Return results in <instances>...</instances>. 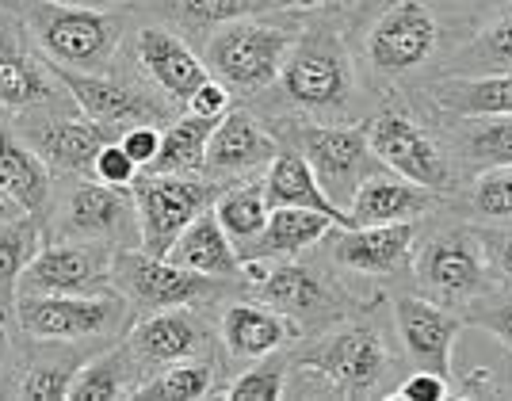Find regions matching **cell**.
<instances>
[{"label": "cell", "instance_id": "d6a6232c", "mask_svg": "<svg viewBox=\"0 0 512 401\" xmlns=\"http://www.w3.org/2000/svg\"><path fill=\"white\" fill-rule=\"evenodd\" d=\"M497 73H512V8L478 23L444 69V77H497Z\"/></svg>", "mask_w": 512, "mask_h": 401}, {"label": "cell", "instance_id": "9f6ffc18", "mask_svg": "<svg viewBox=\"0 0 512 401\" xmlns=\"http://www.w3.org/2000/svg\"><path fill=\"white\" fill-rule=\"evenodd\" d=\"M0 4H4V0H0Z\"/></svg>", "mask_w": 512, "mask_h": 401}, {"label": "cell", "instance_id": "d4e9b609", "mask_svg": "<svg viewBox=\"0 0 512 401\" xmlns=\"http://www.w3.org/2000/svg\"><path fill=\"white\" fill-rule=\"evenodd\" d=\"M134 16L142 20H157L180 31L192 46H203V39L214 27L241 16H276L283 8L268 4V0H134L127 4Z\"/></svg>", "mask_w": 512, "mask_h": 401}, {"label": "cell", "instance_id": "816d5d0a", "mask_svg": "<svg viewBox=\"0 0 512 401\" xmlns=\"http://www.w3.org/2000/svg\"><path fill=\"white\" fill-rule=\"evenodd\" d=\"M96 8H127V4H134V0H92Z\"/></svg>", "mask_w": 512, "mask_h": 401}, {"label": "cell", "instance_id": "9c48e42d", "mask_svg": "<svg viewBox=\"0 0 512 401\" xmlns=\"http://www.w3.org/2000/svg\"><path fill=\"white\" fill-rule=\"evenodd\" d=\"M43 241H107L115 249L142 245L134 191L111 188L92 172L54 180V199L43 214Z\"/></svg>", "mask_w": 512, "mask_h": 401}, {"label": "cell", "instance_id": "8d00e7d4", "mask_svg": "<svg viewBox=\"0 0 512 401\" xmlns=\"http://www.w3.org/2000/svg\"><path fill=\"white\" fill-rule=\"evenodd\" d=\"M222 119H203V115H176L169 127H165V142H161V153L150 169L142 172H157V176H172V172H203V161H207V142H211L214 127Z\"/></svg>", "mask_w": 512, "mask_h": 401}, {"label": "cell", "instance_id": "bcb514c9", "mask_svg": "<svg viewBox=\"0 0 512 401\" xmlns=\"http://www.w3.org/2000/svg\"><path fill=\"white\" fill-rule=\"evenodd\" d=\"M478 237L486 245L490 264L512 283V226H478Z\"/></svg>", "mask_w": 512, "mask_h": 401}, {"label": "cell", "instance_id": "836d02e7", "mask_svg": "<svg viewBox=\"0 0 512 401\" xmlns=\"http://www.w3.org/2000/svg\"><path fill=\"white\" fill-rule=\"evenodd\" d=\"M444 207L474 226H512V165L467 176L463 188L444 199Z\"/></svg>", "mask_w": 512, "mask_h": 401}, {"label": "cell", "instance_id": "b9f144b4", "mask_svg": "<svg viewBox=\"0 0 512 401\" xmlns=\"http://www.w3.org/2000/svg\"><path fill=\"white\" fill-rule=\"evenodd\" d=\"M138 165H134V157H130L127 149L119 146L115 138L111 142H104V149L96 153V161H92V176L96 180H104V184H111V188H130L134 180H138Z\"/></svg>", "mask_w": 512, "mask_h": 401}, {"label": "cell", "instance_id": "ffe728a7", "mask_svg": "<svg viewBox=\"0 0 512 401\" xmlns=\"http://www.w3.org/2000/svg\"><path fill=\"white\" fill-rule=\"evenodd\" d=\"M390 325H394V337L402 344V356L413 367H425L451 379L455 367V340L463 337L467 329V317L451 306H440L432 298L406 291V295L390 298Z\"/></svg>", "mask_w": 512, "mask_h": 401}, {"label": "cell", "instance_id": "11a10c76", "mask_svg": "<svg viewBox=\"0 0 512 401\" xmlns=\"http://www.w3.org/2000/svg\"><path fill=\"white\" fill-rule=\"evenodd\" d=\"M505 398H509V401H512V390H505Z\"/></svg>", "mask_w": 512, "mask_h": 401}, {"label": "cell", "instance_id": "f907efd6", "mask_svg": "<svg viewBox=\"0 0 512 401\" xmlns=\"http://www.w3.org/2000/svg\"><path fill=\"white\" fill-rule=\"evenodd\" d=\"M23 214L27 211H23L20 203H12V199L0 191V222H8V218H23Z\"/></svg>", "mask_w": 512, "mask_h": 401}, {"label": "cell", "instance_id": "1f68e13d", "mask_svg": "<svg viewBox=\"0 0 512 401\" xmlns=\"http://www.w3.org/2000/svg\"><path fill=\"white\" fill-rule=\"evenodd\" d=\"M337 222L321 211H306V207H276L268 214V226L253 241V249L245 256H264V260H291L310 249H318L321 237L333 230ZM241 256V260H245Z\"/></svg>", "mask_w": 512, "mask_h": 401}, {"label": "cell", "instance_id": "7dc6e473", "mask_svg": "<svg viewBox=\"0 0 512 401\" xmlns=\"http://www.w3.org/2000/svg\"><path fill=\"white\" fill-rule=\"evenodd\" d=\"M16 352H20V333H16L12 317L0 314V398H8L12 371H16Z\"/></svg>", "mask_w": 512, "mask_h": 401}, {"label": "cell", "instance_id": "60d3db41", "mask_svg": "<svg viewBox=\"0 0 512 401\" xmlns=\"http://www.w3.org/2000/svg\"><path fill=\"white\" fill-rule=\"evenodd\" d=\"M383 401H451V379L417 367V371L402 375L394 390H386Z\"/></svg>", "mask_w": 512, "mask_h": 401}, {"label": "cell", "instance_id": "603a6c76", "mask_svg": "<svg viewBox=\"0 0 512 401\" xmlns=\"http://www.w3.org/2000/svg\"><path fill=\"white\" fill-rule=\"evenodd\" d=\"M302 340L299 325L260 298H230L218 306V348L222 363H253Z\"/></svg>", "mask_w": 512, "mask_h": 401}, {"label": "cell", "instance_id": "7c38bea8", "mask_svg": "<svg viewBox=\"0 0 512 401\" xmlns=\"http://www.w3.org/2000/svg\"><path fill=\"white\" fill-rule=\"evenodd\" d=\"M130 306L115 287L100 295H16L12 325L31 340L69 344H115L127 337Z\"/></svg>", "mask_w": 512, "mask_h": 401}, {"label": "cell", "instance_id": "52a82bcc", "mask_svg": "<svg viewBox=\"0 0 512 401\" xmlns=\"http://www.w3.org/2000/svg\"><path fill=\"white\" fill-rule=\"evenodd\" d=\"M50 65L104 73L115 65L130 23L123 8H96V4H58V0H4Z\"/></svg>", "mask_w": 512, "mask_h": 401}, {"label": "cell", "instance_id": "2e32d148", "mask_svg": "<svg viewBox=\"0 0 512 401\" xmlns=\"http://www.w3.org/2000/svg\"><path fill=\"white\" fill-rule=\"evenodd\" d=\"M123 344H127L142 382L150 379L153 371L176 363V359L222 356V348H218V306H172V310L138 317V321H130Z\"/></svg>", "mask_w": 512, "mask_h": 401}, {"label": "cell", "instance_id": "e575fe53", "mask_svg": "<svg viewBox=\"0 0 512 401\" xmlns=\"http://www.w3.org/2000/svg\"><path fill=\"white\" fill-rule=\"evenodd\" d=\"M214 214L222 222V230L230 233V241L237 245V253L245 256L253 249V241L264 233L268 226V199H264V180L260 176H249V180H237V184H226L222 195L214 199Z\"/></svg>", "mask_w": 512, "mask_h": 401}, {"label": "cell", "instance_id": "f5cc1de1", "mask_svg": "<svg viewBox=\"0 0 512 401\" xmlns=\"http://www.w3.org/2000/svg\"><path fill=\"white\" fill-rule=\"evenodd\" d=\"M58 4H92V0H58Z\"/></svg>", "mask_w": 512, "mask_h": 401}, {"label": "cell", "instance_id": "83f0119b", "mask_svg": "<svg viewBox=\"0 0 512 401\" xmlns=\"http://www.w3.org/2000/svg\"><path fill=\"white\" fill-rule=\"evenodd\" d=\"M260 180H264V199H268L272 211H276V207H306V211L329 214L337 226H352V218L325 195L314 169L306 165V157H302L291 142L279 138V153L272 157V165L264 169Z\"/></svg>", "mask_w": 512, "mask_h": 401}, {"label": "cell", "instance_id": "f546056e", "mask_svg": "<svg viewBox=\"0 0 512 401\" xmlns=\"http://www.w3.org/2000/svg\"><path fill=\"white\" fill-rule=\"evenodd\" d=\"M165 256L203 275H218V279H237V272H241V253L230 241V233L222 230L214 207L199 214L192 226L172 241V249Z\"/></svg>", "mask_w": 512, "mask_h": 401}, {"label": "cell", "instance_id": "4fadbf2b", "mask_svg": "<svg viewBox=\"0 0 512 401\" xmlns=\"http://www.w3.org/2000/svg\"><path fill=\"white\" fill-rule=\"evenodd\" d=\"M268 123V119H264ZM268 127L276 130L283 142L299 149L306 165L314 169L325 195L348 214V199L356 195L371 172L383 169L375 149L367 142L363 123H310V119H272Z\"/></svg>", "mask_w": 512, "mask_h": 401}, {"label": "cell", "instance_id": "db71d44e", "mask_svg": "<svg viewBox=\"0 0 512 401\" xmlns=\"http://www.w3.org/2000/svg\"><path fill=\"white\" fill-rule=\"evenodd\" d=\"M268 4H276V8H287V0H268Z\"/></svg>", "mask_w": 512, "mask_h": 401}, {"label": "cell", "instance_id": "4dcf8cb0", "mask_svg": "<svg viewBox=\"0 0 512 401\" xmlns=\"http://www.w3.org/2000/svg\"><path fill=\"white\" fill-rule=\"evenodd\" d=\"M138 386H142V375L130 359L127 344L115 340L77 367L73 386H69V401H123L134 398Z\"/></svg>", "mask_w": 512, "mask_h": 401}, {"label": "cell", "instance_id": "ee69618b", "mask_svg": "<svg viewBox=\"0 0 512 401\" xmlns=\"http://www.w3.org/2000/svg\"><path fill=\"white\" fill-rule=\"evenodd\" d=\"M234 92L222 85V81H214V77H207L203 85L195 88V96L188 100V107L184 111H192V115H203V119H226L230 111H234Z\"/></svg>", "mask_w": 512, "mask_h": 401}, {"label": "cell", "instance_id": "ac0fdd59", "mask_svg": "<svg viewBox=\"0 0 512 401\" xmlns=\"http://www.w3.org/2000/svg\"><path fill=\"white\" fill-rule=\"evenodd\" d=\"M157 92H165L172 104L188 107L195 88L211 77V69L203 62L199 46H192L180 31H172L157 20H138L127 27V39L119 50Z\"/></svg>", "mask_w": 512, "mask_h": 401}, {"label": "cell", "instance_id": "3957f363", "mask_svg": "<svg viewBox=\"0 0 512 401\" xmlns=\"http://www.w3.org/2000/svg\"><path fill=\"white\" fill-rule=\"evenodd\" d=\"M363 130H367L375 157L390 172H398L444 199H451L463 188V172L451 157L440 115L417 92L375 100V111H367Z\"/></svg>", "mask_w": 512, "mask_h": 401}, {"label": "cell", "instance_id": "5b68a950", "mask_svg": "<svg viewBox=\"0 0 512 401\" xmlns=\"http://www.w3.org/2000/svg\"><path fill=\"white\" fill-rule=\"evenodd\" d=\"M249 295L268 302L283 317H291L299 325L302 340L383 302L375 287L333 268L329 256L318 264L306 253L291 256V260H272L268 275L256 287H249Z\"/></svg>", "mask_w": 512, "mask_h": 401}, {"label": "cell", "instance_id": "6da1fadb", "mask_svg": "<svg viewBox=\"0 0 512 401\" xmlns=\"http://www.w3.org/2000/svg\"><path fill=\"white\" fill-rule=\"evenodd\" d=\"M474 27L478 20L459 0H383L352 35L363 88L371 100L421 92L444 77Z\"/></svg>", "mask_w": 512, "mask_h": 401}, {"label": "cell", "instance_id": "7402d4cb", "mask_svg": "<svg viewBox=\"0 0 512 401\" xmlns=\"http://www.w3.org/2000/svg\"><path fill=\"white\" fill-rule=\"evenodd\" d=\"M279 153V134L253 107H234L218 127H214L211 142H207V161H203V176H211L218 184H237L249 176H264Z\"/></svg>", "mask_w": 512, "mask_h": 401}, {"label": "cell", "instance_id": "e0dca14e", "mask_svg": "<svg viewBox=\"0 0 512 401\" xmlns=\"http://www.w3.org/2000/svg\"><path fill=\"white\" fill-rule=\"evenodd\" d=\"M425 218L417 222H390V226H333L321 237L333 268L360 283H398L409 279L413 249Z\"/></svg>", "mask_w": 512, "mask_h": 401}, {"label": "cell", "instance_id": "8992f818", "mask_svg": "<svg viewBox=\"0 0 512 401\" xmlns=\"http://www.w3.org/2000/svg\"><path fill=\"white\" fill-rule=\"evenodd\" d=\"M409 279H413L417 295L463 314L470 298L486 295L501 279V272L490 264L478 226L467 222L463 214L440 207L436 214H428L421 226Z\"/></svg>", "mask_w": 512, "mask_h": 401}, {"label": "cell", "instance_id": "f1b7e54d", "mask_svg": "<svg viewBox=\"0 0 512 401\" xmlns=\"http://www.w3.org/2000/svg\"><path fill=\"white\" fill-rule=\"evenodd\" d=\"M444 115H512V73L497 77H440L417 92Z\"/></svg>", "mask_w": 512, "mask_h": 401}, {"label": "cell", "instance_id": "5bb4252c", "mask_svg": "<svg viewBox=\"0 0 512 401\" xmlns=\"http://www.w3.org/2000/svg\"><path fill=\"white\" fill-rule=\"evenodd\" d=\"M226 184H218L203 172H138L130 184L134 203H138V226H142V249L153 256H165L172 241L192 226L203 211H211L214 199Z\"/></svg>", "mask_w": 512, "mask_h": 401}, {"label": "cell", "instance_id": "7a4b0ae2", "mask_svg": "<svg viewBox=\"0 0 512 401\" xmlns=\"http://www.w3.org/2000/svg\"><path fill=\"white\" fill-rule=\"evenodd\" d=\"M375 104L363 88L352 23L344 12H306L279 69L276 85L253 96L260 119H310V123H363Z\"/></svg>", "mask_w": 512, "mask_h": 401}, {"label": "cell", "instance_id": "9a60e30c", "mask_svg": "<svg viewBox=\"0 0 512 401\" xmlns=\"http://www.w3.org/2000/svg\"><path fill=\"white\" fill-rule=\"evenodd\" d=\"M12 127L20 130L23 142L43 157V165L50 169L54 180L88 176L96 153L104 149V142H111L107 130L96 127L69 92L58 96V100H50V104H39L31 107V111H23V115H16Z\"/></svg>", "mask_w": 512, "mask_h": 401}, {"label": "cell", "instance_id": "ba28073f", "mask_svg": "<svg viewBox=\"0 0 512 401\" xmlns=\"http://www.w3.org/2000/svg\"><path fill=\"white\" fill-rule=\"evenodd\" d=\"M306 12L283 8L276 16H241L222 27H214L203 39L199 54L211 69L214 81L234 92L237 100H253L276 85L279 69L287 62V50L295 46V35Z\"/></svg>", "mask_w": 512, "mask_h": 401}, {"label": "cell", "instance_id": "4316f807", "mask_svg": "<svg viewBox=\"0 0 512 401\" xmlns=\"http://www.w3.org/2000/svg\"><path fill=\"white\" fill-rule=\"evenodd\" d=\"M0 191L35 218H43L54 199V176L43 165V157L23 142L12 119H0Z\"/></svg>", "mask_w": 512, "mask_h": 401}, {"label": "cell", "instance_id": "f35d334b", "mask_svg": "<svg viewBox=\"0 0 512 401\" xmlns=\"http://www.w3.org/2000/svg\"><path fill=\"white\" fill-rule=\"evenodd\" d=\"M287 348L272 352L264 359H253L245 371H237L226 386H214L211 398L226 401H283V386H287Z\"/></svg>", "mask_w": 512, "mask_h": 401}, {"label": "cell", "instance_id": "484cf974", "mask_svg": "<svg viewBox=\"0 0 512 401\" xmlns=\"http://www.w3.org/2000/svg\"><path fill=\"white\" fill-rule=\"evenodd\" d=\"M436 115L463 180L482 169L512 165V115Z\"/></svg>", "mask_w": 512, "mask_h": 401}, {"label": "cell", "instance_id": "ab89813d", "mask_svg": "<svg viewBox=\"0 0 512 401\" xmlns=\"http://www.w3.org/2000/svg\"><path fill=\"white\" fill-rule=\"evenodd\" d=\"M463 317H467L470 329H482L490 333L493 340H501L512 352V283L501 275L486 295L470 298L463 306Z\"/></svg>", "mask_w": 512, "mask_h": 401}, {"label": "cell", "instance_id": "c3c4849f", "mask_svg": "<svg viewBox=\"0 0 512 401\" xmlns=\"http://www.w3.org/2000/svg\"><path fill=\"white\" fill-rule=\"evenodd\" d=\"M459 4H463L478 23L497 16V12H505V8H512V0H459Z\"/></svg>", "mask_w": 512, "mask_h": 401}, {"label": "cell", "instance_id": "30bf717a", "mask_svg": "<svg viewBox=\"0 0 512 401\" xmlns=\"http://www.w3.org/2000/svg\"><path fill=\"white\" fill-rule=\"evenodd\" d=\"M50 69H54V77L62 81V88L77 100V107L85 111L88 119L107 130V138H119L123 130L138 127V123L169 127L176 115H184L123 54L104 73H81V69H62V65H50Z\"/></svg>", "mask_w": 512, "mask_h": 401}, {"label": "cell", "instance_id": "681fc988", "mask_svg": "<svg viewBox=\"0 0 512 401\" xmlns=\"http://www.w3.org/2000/svg\"><path fill=\"white\" fill-rule=\"evenodd\" d=\"M379 4H383V0H352V35H356V27H360L363 20H371V16L379 12Z\"/></svg>", "mask_w": 512, "mask_h": 401}, {"label": "cell", "instance_id": "44dd1931", "mask_svg": "<svg viewBox=\"0 0 512 401\" xmlns=\"http://www.w3.org/2000/svg\"><path fill=\"white\" fill-rule=\"evenodd\" d=\"M58 96H65V88L54 77L43 50L35 46L20 16L8 4H0V115L16 119Z\"/></svg>", "mask_w": 512, "mask_h": 401}, {"label": "cell", "instance_id": "277c9868", "mask_svg": "<svg viewBox=\"0 0 512 401\" xmlns=\"http://www.w3.org/2000/svg\"><path fill=\"white\" fill-rule=\"evenodd\" d=\"M379 306H367L360 314L344 317L337 325L306 337V344L299 340V348L295 352L287 348V356L318 367L329 379V386L337 390V401H383L386 382H398L402 356L394 352L390 333L379 325Z\"/></svg>", "mask_w": 512, "mask_h": 401}, {"label": "cell", "instance_id": "8fae6325", "mask_svg": "<svg viewBox=\"0 0 512 401\" xmlns=\"http://www.w3.org/2000/svg\"><path fill=\"white\" fill-rule=\"evenodd\" d=\"M237 283L241 279H218V275L184 268L169 256H153L142 245L115 249V260H111V287L127 298L134 321L172 306H222V298Z\"/></svg>", "mask_w": 512, "mask_h": 401}, {"label": "cell", "instance_id": "d590c367", "mask_svg": "<svg viewBox=\"0 0 512 401\" xmlns=\"http://www.w3.org/2000/svg\"><path fill=\"white\" fill-rule=\"evenodd\" d=\"M222 371V356H195L176 359L169 367L153 371L150 379L138 386V401H203L211 398Z\"/></svg>", "mask_w": 512, "mask_h": 401}, {"label": "cell", "instance_id": "f6af8a7d", "mask_svg": "<svg viewBox=\"0 0 512 401\" xmlns=\"http://www.w3.org/2000/svg\"><path fill=\"white\" fill-rule=\"evenodd\" d=\"M451 382H459V386H451V398H459V401L505 398V390L497 386L501 375H497L493 367H470V371H463V375H451Z\"/></svg>", "mask_w": 512, "mask_h": 401}, {"label": "cell", "instance_id": "7bdbcfd3", "mask_svg": "<svg viewBox=\"0 0 512 401\" xmlns=\"http://www.w3.org/2000/svg\"><path fill=\"white\" fill-rule=\"evenodd\" d=\"M115 142H119V146L127 149L130 157H134V165H138V169H150L153 161H157V153H161V142H165V127L138 123V127L123 130Z\"/></svg>", "mask_w": 512, "mask_h": 401}, {"label": "cell", "instance_id": "74e56055", "mask_svg": "<svg viewBox=\"0 0 512 401\" xmlns=\"http://www.w3.org/2000/svg\"><path fill=\"white\" fill-rule=\"evenodd\" d=\"M39 249H43V218L23 214V218L0 222V314L4 317H12L20 275Z\"/></svg>", "mask_w": 512, "mask_h": 401}, {"label": "cell", "instance_id": "cb8c5ba5", "mask_svg": "<svg viewBox=\"0 0 512 401\" xmlns=\"http://www.w3.org/2000/svg\"><path fill=\"white\" fill-rule=\"evenodd\" d=\"M444 207V195L413 184L406 176L390 172L383 165L363 180L356 195L348 199V218L352 226H390V222H417Z\"/></svg>", "mask_w": 512, "mask_h": 401}, {"label": "cell", "instance_id": "d6986e66", "mask_svg": "<svg viewBox=\"0 0 512 401\" xmlns=\"http://www.w3.org/2000/svg\"><path fill=\"white\" fill-rule=\"evenodd\" d=\"M111 260L115 245L107 241H43L16 295H100L111 287Z\"/></svg>", "mask_w": 512, "mask_h": 401}]
</instances>
